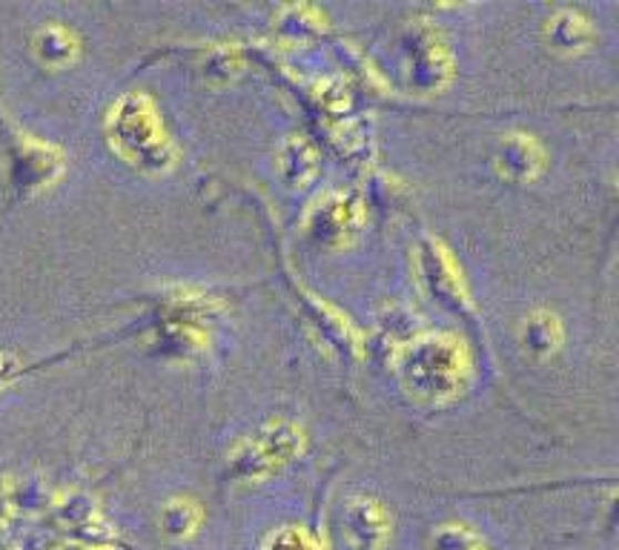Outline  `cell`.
I'll return each mask as SVG.
<instances>
[{
	"label": "cell",
	"instance_id": "1",
	"mask_svg": "<svg viewBox=\"0 0 619 550\" xmlns=\"http://www.w3.org/2000/svg\"><path fill=\"white\" fill-rule=\"evenodd\" d=\"M351 537L353 542H358L362 548H367V544H376L378 539L385 537L387 533V522L382 519V513H378L376 508H367V505H362V508H353L351 510Z\"/></svg>",
	"mask_w": 619,
	"mask_h": 550
},
{
	"label": "cell",
	"instance_id": "2",
	"mask_svg": "<svg viewBox=\"0 0 619 550\" xmlns=\"http://www.w3.org/2000/svg\"><path fill=\"white\" fill-rule=\"evenodd\" d=\"M267 550H322L316 544V539L307 537L304 530H284L273 542L267 544Z\"/></svg>",
	"mask_w": 619,
	"mask_h": 550
},
{
	"label": "cell",
	"instance_id": "3",
	"mask_svg": "<svg viewBox=\"0 0 619 550\" xmlns=\"http://www.w3.org/2000/svg\"><path fill=\"white\" fill-rule=\"evenodd\" d=\"M439 550H485V544L474 533H468V530L450 528L439 537Z\"/></svg>",
	"mask_w": 619,
	"mask_h": 550
}]
</instances>
